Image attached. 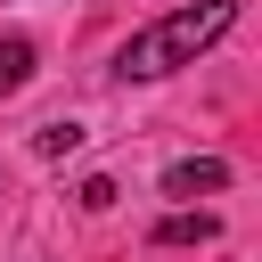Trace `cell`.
<instances>
[{
  "label": "cell",
  "mask_w": 262,
  "mask_h": 262,
  "mask_svg": "<svg viewBox=\"0 0 262 262\" xmlns=\"http://www.w3.org/2000/svg\"><path fill=\"white\" fill-rule=\"evenodd\" d=\"M213 188H229V164H221V156H188V164L164 172V196H180V205H196V196H213Z\"/></svg>",
  "instance_id": "2"
},
{
  "label": "cell",
  "mask_w": 262,
  "mask_h": 262,
  "mask_svg": "<svg viewBox=\"0 0 262 262\" xmlns=\"http://www.w3.org/2000/svg\"><path fill=\"white\" fill-rule=\"evenodd\" d=\"M74 196H82V213H106V205H115V180H106V172H90Z\"/></svg>",
  "instance_id": "6"
},
{
  "label": "cell",
  "mask_w": 262,
  "mask_h": 262,
  "mask_svg": "<svg viewBox=\"0 0 262 262\" xmlns=\"http://www.w3.org/2000/svg\"><path fill=\"white\" fill-rule=\"evenodd\" d=\"M147 237H156V246H213V237H221V221H213V213H164Z\"/></svg>",
  "instance_id": "3"
},
{
  "label": "cell",
  "mask_w": 262,
  "mask_h": 262,
  "mask_svg": "<svg viewBox=\"0 0 262 262\" xmlns=\"http://www.w3.org/2000/svg\"><path fill=\"white\" fill-rule=\"evenodd\" d=\"M33 82V41H0V98H16Z\"/></svg>",
  "instance_id": "4"
},
{
  "label": "cell",
  "mask_w": 262,
  "mask_h": 262,
  "mask_svg": "<svg viewBox=\"0 0 262 262\" xmlns=\"http://www.w3.org/2000/svg\"><path fill=\"white\" fill-rule=\"evenodd\" d=\"M33 147H41V156H74V147H82V123H74V115H57V123H41V131H33Z\"/></svg>",
  "instance_id": "5"
},
{
  "label": "cell",
  "mask_w": 262,
  "mask_h": 262,
  "mask_svg": "<svg viewBox=\"0 0 262 262\" xmlns=\"http://www.w3.org/2000/svg\"><path fill=\"white\" fill-rule=\"evenodd\" d=\"M229 25H237V0H196V8H172V16H156L147 33H131V41H123L115 74H123V82H156V74H172V66H196V57H205Z\"/></svg>",
  "instance_id": "1"
}]
</instances>
